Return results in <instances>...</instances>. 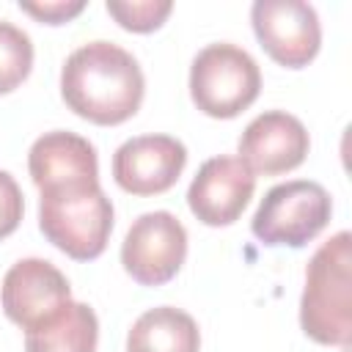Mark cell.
I'll return each instance as SVG.
<instances>
[{"label": "cell", "instance_id": "1", "mask_svg": "<svg viewBox=\"0 0 352 352\" xmlns=\"http://www.w3.org/2000/svg\"><path fill=\"white\" fill-rule=\"evenodd\" d=\"M146 77L132 52L110 41L77 47L60 69V96L66 107L99 126L129 121L143 102Z\"/></svg>", "mask_w": 352, "mask_h": 352}, {"label": "cell", "instance_id": "2", "mask_svg": "<svg viewBox=\"0 0 352 352\" xmlns=\"http://www.w3.org/2000/svg\"><path fill=\"white\" fill-rule=\"evenodd\" d=\"M300 324L308 338L327 346H346L352 338V236L333 234L305 267Z\"/></svg>", "mask_w": 352, "mask_h": 352}, {"label": "cell", "instance_id": "3", "mask_svg": "<svg viewBox=\"0 0 352 352\" xmlns=\"http://www.w3.org/2000/svg\"><path fill=\"white\" fill-rule=\"evenodd\" d=\"M38 228L69 258L94 261L113 231V204L96 182H74L38 190Z\"/></svg>", "mask_w": 352, "mask_h": 352}, {"label": "cell", "instance_id": "4", "mask_svg": "<svg viewBox=\"0 0 352 352\" xmlns=\"http://www.w3.org/2000/svg\"><path fill=\"white\" fill-rule=\"evenodd\" d=\"M261 91V72L250 52L220 41L204 47L190 66V96L204 116L234 118L248 110Z\"/></svg>", "mask_w": 352, "mask_h": 352}, {"label": "cell", "instance_id": "5", "mask_svg": "<svg viewBox=\"0 0 352 352\" xmlns=\"http://www.w3.org/2000/svg\"><path fill=\"white\" fill-rule=\"evenodd\" d=\"M330 214L333 201L319 182L292 179L267 190L250 220V231L264 245L302 248L324 231Z\"/></svg>", "mask_w": 352, "mask_h": 352}, {"label": "cell", "instance_id": "6", "mask_svg": "<svg viewBox=\"0 0 352 352\" xmlns=\"http://www.w3.org/2000/svg\"><path fill=\"white\" fill-rule=\"evenodd\" d=\"M184 258L187 231L182 220L165 209L140 214L121 242V264L140 286H162L173 280Z\"/></svg>", "mask_w": 352, "mask_h": 352}, {"label": "cell", "instance_id": "7", "mask_svg": "<svg viewBox=\"0 0 352 352\" xmlns=\"http://www.w3.org/2000/svg\"><path fill=\"white\" fill-rule=\"evenodd\" d=\"M250 22L264 52L286 66H308L322 47L319 14L302 0H256L250 8Z\"/></svg>", "mask_w": 352, "mask_h": 352}, {"label": "cell", "instance_id": "8", "mask_svg": "<svg viewBox=\"0 0 352 352\" xmlns=\"http://www.w3.org/2000/svg\"><path fill=\"white\" fill-rule=\"evenodd\" d=\"M187 165V148L170 135H138L124 140L113 154V179L124 192H168Z\"/></svg>", "mask_w": 352, "mask_h": 352}, {"label": "cell", "instance_id": "9", "mask_svg": "<svg viewBox=\"0 0 352 352\" xmlns=\"http://www.w3.org/2000/svg\"><path fill=\"white\" fill-rule=\"evenodd\" d=\"M236 148L253 176H280L305 162L311 138L297 116L267 110L245 126Z\"/></svg>", "mask_w": 352, "mask_h": 352}, {"label": "cell", "instance_id": "10", "mask_svg": "<svg viewBox=\"0 0 352 352\" xmlns=\"http://www.w3.org/2000/svg\"><path fill=\"white\" fill-rule=\"evenodd\" d=\"M256 190V176L239 157H212L206 160L190 190L187 206L204 226H231L242 217Z\"/></svg>", "mask_w": 352, "mask_h": 352}, {"label": "cell", "instance_id": "11", "mask_svg": "<svg viewBox=\"0 0 352 352\" xmlns=\"http://www.w3.org/2000/svg\"><path fill=\"white\" fill-rule=\"evenodd\" d=\"M69 300H72V286L66 275L47 258L16 261L6 272L0 286L3 314L22 330H30Z\"/></svg>", "mask_w": 352, "mask_h": 352}, {"label": "cell", "instance_id": "12", "mask_svg": "<svg viewBox=\"0 0 352 352\" xmlns=\"http://www.w3.org/2000/svg\"><path fill=\"white\" fill-rule=\"evenodd\" d=\"M28 170L38 190L74 184V182H96L99 160L94 143L74 132H44L28 151Z\"/></svg>", "mask_w": 352, "mask_h": 352}, {"label": "cell", "instance_id": "13", "mask_svg": "<svg viewBox=\"0 0 352 352\" xmlns=\"http://www.w3.org/2000/svg\"><path fill=\"white\" fill-rule=\"evenodd\" d=\"M99 319L85 302H63L25 330V352H96Z\"/></svg>", "mask_w": 352, "mask_h": 352}, {"label": "cell", "instance_id": "14", "mask_svg": "<svg viewBox=\"0 0 352 352\" xmlns=\"http://www.w3.org/2000/svg\"><path fill=\"white\" fill-rule=\"evenodd\" d=\"M201 330L195 319L173 305L140 314L126 336V352H198Z\"/></svg>", "mask_w": 352, "mask_h": 352}, {"label": "cell", "instance_id": "15", "mask_svg": "<svg viewBox=\"0 0 352 352\" xmlns=\"http://www.w3.org/2000/svg\"><path fill=\"white\" fill-rule=\"evenodd\" d=\"M33 69V41L30 36L0 19V94L19 88Z\"/></svg>", "mask_w": 352, "mask_h": 352}, {"label": "cell", "instance_id": "16", "mask_svg": "<svg viewBox=\"0 0 352 352\" xmlns=\"http://www.w3.org/2000/svg\"><path fill=\"white\" fill-rule=\"evenodd\" d=\"M173 11L170 0H107V14L132 33H151L162 28Z\"/></svg>", "mask_w": 352, "mask_h": 352}, {"label": "cell", "instance_id": "17", "mask_svg": "<svg viewBox=\"0 0 352 352\" xmlns=\"http://www.w3.org/2000/svg\"><path fill=\"white\" fill-rule=\"evenodd\" d=\"M25 214V198L8 170H0V239L11 236Z\"/></svg>", "mask_w": 352, "mask_h": 352}, {"label": "cell", "instance_id": "18", "mask_svg": "<svg viewBox=\"0 0 352 352\" xmlns=\"http://www.w3.org/2000/svg\"><path fill=\"white\" fill-rule=\"evenodd\" d=\"M25 14L44 25H66L85 11V0H50V3H19Z\"/></svg>", "mask_w": 352, "mask_h": 352}]
</instances>
